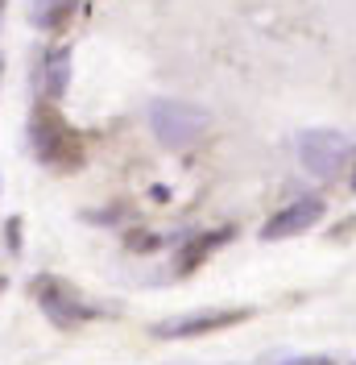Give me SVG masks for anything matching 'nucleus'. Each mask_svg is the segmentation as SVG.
<instances>
[{
    "label": "nucleus",
    "mask_w": 356,
    "mask_h": 365,
    "mask_svg": "<svg viewBox=\"0 0 356 365\" xmlns=\"http://www.w3.org/2000/svg\"><path fill=\"white\" fill-rule=\"evenodd\" d=\"M29 145H33L38 162H46V166H79V158H83V137L46 100L29 116Z\"/></svg>",
    "instance_id": "nucleus-1"
},
{
    "label": "nucleus",
    "mask_w": 356,
    "mask_h": 365,
    "mask_svg": "<svg viewBox=\"0 0 356 365\" xmlns=\"http://www.w3.org/2000/svg\"><path fill=\"white\" fill-rule=\"evenodd\" d=\"M207 125H211V113L199 108V104L170 100V96H162V100L150 104V129H154V137L166 150H187V145H195V141L207 133Z\"/></svg>",
    "instance_id": "nucleus-2"
},
{
    "label": "nucleus",
    "mask_w": 356,
    "mask_h": 365,
    "mask_svg": "<svg viewBox=\"0 0 356 365\" xmlns=\"http://www.w3.org/2000/svg\"><path fill=\"white\" fill-rule=\"evenodd\" d=\"M29 291L38 299L42 316L50 319V324H58V328H75V324H88V319L95 316V307H91L88 299L79 295L70 282L54 278V274H38V278L29 282Z\"/></svg>",
    "instance_id": "nucleus-3"
},
{
    "label": "nucleus",
    "mask_w": 356,
    "mask_h": 365,
    "mask_svg": "<svg viewBox=\"0 0 356 365\" xmlns=\"http://www.w3.org/2000/svg\"><path fill=\"white\" fill-rule=\"evenodd\" d=\"M348 158H352V141L340 129H307V133H298V162L315 179H335Z\"/></svg>",
    "instance_id": "nucleus-4"
},
{
    "label": "nucleus",
    "mask_w": 356,
    "mask_h": 365,
    "mask_svg": "<svg viewBox=\"0 0 356 365\" xmlns=\"http://www.w3.org/2000/svg\"><path fill=\"white\" fill-rule=\"evenodd\" d=\"M248 316H253L248 307H207V312H195V316H178V319L157 324L154 336H162V341H187V336H203V332H216V328H232V324H241Z\"/></svg>",
    "instance_id": "nucleus-5"
},
{
    "label": "nucleus",
    "mask_w": 356,
    "mask_h": 365,
    "mask_svg": "<svg viewBox=\"0 0 356 365\" xmlns=\"http://www.w3.org/2000/svg\"><path fill=\"white\" fill-rule=\"evenodd\" d=\"M319 220H323V195H303V200H294L290 207H282L278 216H269V225L261 228V237L266 241H286V237L307 232Z\"/></svg>",
    "instance_id": "nucleus-6"
},
{
    "label": "nucleus",
    "mask_w": 356,
    "mask_h": 365,
    "mask_svg": "<svg viewBox=\"0 0 356 365\" xmlns=\"http://www.w3.org/2000/svg\"><path fill=\"white\" fill-rule=\"evenodd\" d=\"M70 83V50H50L46 54V79H42V91L46 96H63Z\"/></svg>",
    "instance_id": "nucleus-7"
},
{
    "label": "nucleus",
    "mask_w": 356,
    "mask_h": 365,
    "mask_svg": "<svg viewBox=\"0 0 356 365\" xmlns=\"http://www.w3.org/2000/svg\"><path fill=\"white\" fill-rule=\"evenodd\" d=\"M228 237H232V228H216V232H203V237H195V241L182 250V257H178V270H195L203 257L216 250V245H224Z\"/></svg>",
    "instance_id": "nucleus-8"
},
{
    "label": "nucleus",
    "mask_w": 356,
    "mask_h": 365,
    "mask_svg": "<svg viewBox=\"0 0 356 365\" xmlns=\"http://www.w3.org/2000/svg\"><path fill=\"white\" fill-rule=\"evenodd\" d=\"M70 9H75V0H33V25L38 29H58V25H67Z\"/></svg>",
    "instance_id": "nucleus-9"
},
{
    "label": "nucleus",
    "mask_w": 356,
    "mask_h": 365,
    "mask_svg": "<svg viewBox=\"0 0 356 365\" xmlns=\"http://www.w3.org/2000/svg\"><path fill=\"white\" fill-rule=\"evenodd\" d=\"M290 365H332V357H298V361H290Z\"/></svg>",
    "instance_id": "nucleus-10"
},
{
    "label": "nucleus",
    "mask_w": 356,
    "mask_h": 365,
    "mask_svg": "<svg viewBox=\"0 0 356 365\" xmlns=\"http://www.w3.org/2000/svg\"><path fill=\"white\" fill-rule=\"evenodd\" d=\"M352 187H356V170H352Z\"/></svg>",
    "instance_id": "nucleus-11"
},
{
    "label": "nucleus",
    "mask_w": 356,
    "mask_h": 365,
    "mask_svg": "<svg viewBox=\"0 0 356 365\" xmlns=\"http://www.w3.org/2000/svg\"><path fill=\"white\" fill-rule=\"evenodd\" d=\"M0 13H4V0H0Z\"/></svg>",
    "instance_id": "nucleus-12"
},
{
    "label": "nucleus",
    "mask_w": 356,
    "mask_h": 365,
    "mask_svg": "<svg viewBox=\"0 0 356 365\" xmlns=\"http://www.w3.org/2000/svg\"><path fill=\"white\" fill-rule=\"evenodd\" d=\"M0 71H4V58H0Z\"/></svg>",
    "instance_id": "nucleus-13"
}]
</instances>
